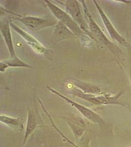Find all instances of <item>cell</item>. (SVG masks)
<instances>
[{"label": "cell", "instance_id": "6da1fadb", "mask_svg": "<svg viewBox=\"0 0 131 147\" xmlns=\"http://www.w3.org/2000/svg\"><path fill=\"white\" fill-rule=\"evenodd\" d=\"M44 1L55 17L69 28L75 35H80L82 34L83 31L81 28L66 12L64 11L49 1L46 0Z\"/></svg>", "mask_w": 131, "mask_h": 147}, {"label": "cell", "instance_id": "7a4b0ae2", "mask_svg": "<svg viewBox=\"0 0 131 147\" xmlns=\"http://www.w3.org/2000/svg\"><path fill=\"white\" fill-rule=\"evenodd\" d=\"M17 16L14 18L23 24L30 30L36 32L43 28L56 25V21L51 19H43L31 16H21L14 14Z\"/></svg>", "mask_w": 131, "mask_h": 147}, {"label": "cell", "instance_id": "3957f363", "mask_svg": "<svg viewBox=\"0 0 131 147\" xmlns=\"http://www.w3.org/2000/svg\"><path fill=\"white\" fill-rule=\"evenodd\" d=\"M47 88L53 93L55 94L56 95L59 96V97L64 99V100H66V102H68V104L75 107L78 110H79V111L84 116L86 117V118H87L88 120L90 121L91 122H93L94 123L99 124V125H103V124H105L104 120L101 117V116L99 115V114L93 111V110L88 109L87 107H84V105H81V104H78L76 102L73 101L72 100H71L67 97H65L64 96L62 95L61 94L59 93V92L55 90L54 89L51 88L50 87L48 86Z\"/></svg>", "mask_w": 131, "mask_h": 147}, {"label": "cell", "instance_id": "277c9868", "mask_svg": "<svg viewBox=\"0 0 131 147\" xmlns=\"http://www.w3.org/2000/svg\"><path fill=\"white\" fill-rule=\"evenodd\" d=\"M66 12L75 21L76 23L80 26L83 32L93 38L92 34L90 32L87 30V25L82 16V13L81 11L80 7L77 1L76 0H69L66 1Z\"/></svg>", "mask_w": 131, "mask_h": 147}, {"label": "cell", "instance_id": "5b68a950", "mask_svg": "<svg viewBox=\"0 0 131 147\" xmlns=\"http://www.w3.org/2000/svg\"><path fill=\"white\" fill-rule=\"evenodd\" d=\"M73 94L81 99L90 102L92 104L99 105H108V104H118L121 105L118 102V99L121 95V94H118L117 95L113 97H109L107 96H98L96 97L92 94L84 93L82 91L78 88H74L72 91Z\"/></svg>", "mask_w": 131, "mask_h": 147}, {"label": "cell", "instance_id": "8992f818", "mask_svg": "<svg viewBox=\"0 0 131 147\" xmlns=\"http://www.w3.org/2000/svg\"><path fill=\"white\" fill-rule=\"evenodd\" d=\"M9 23L10 27H11L15 32H17L19 35H20L26 40V41L32 47L34 50L38 53L47 54L48 55H49V50H47L43 46H42V44H41V43L38 42V40L34 38V37L27 33L26 32L23 31L21 28H19L18 27H17V25L12 23L11 21H10Z\"/></svg>", "mask_w": 131, "mask_h": 147}, {"label": "cell", "instance_id": "52a82bcc", "mask_svg": "<svg viewBox=\"0 0 131 147\" xmlns=\"http://www.w3.org/2000/svg\"><path fill=\"white\" fill-rule=\"evenodd\" d=\"M82 6H83V9L84 10V14L86 15V18L88 21L87 22L88 23V25H89L88 26L90 30L91 34L92 35L93 34H94V35L96 37H97L101 42L104 43L106 45H109V44H111V42H109L108 39L106 38V37L101 31L100 28H99V27L94 21L93 17L91 16V15L89 13V11L88 10L84 1H82Z\"/></svg>", "mask_w": 131, "mask_h": 147}, {"label": "cell", "instance_id": "ba28073f", "mask_svg": "<svg viewBox=\"0 0 131 147\" xmlns=\"http://www.w3.org/2000/svg\"><path fill=\"white\" fill-rule=\"evenodd\" d=\"M75 35L64 24L59 21L55 25L51 38V43H57L62 40L74 37Z\"/></svg>", "mask_w": 131, "mask_h": 147}, {"label": "cell", "instance_id": "9c48e42d", "mask_svg": "<svg viewBox=\"0 0 131 147\" xmlns=\"http://www.w3.org/2000/svg\"><path fill=\"white\" fill-rule=\"evenodd\" d=\"M10 23L5 20L4 22L1 21L0 24V30L7 45L9 53L10 54V59L15 58L16 57L14 44L12 40L11 34L10 32Z\"/></svg>", "mask_w": 131, "mask_h": 147}, {"label": "cell", "instance_id": "30bf717a", "mask_svg": "<svg viewBox=\"0 0 131 147\" xmlns=\"http://www.w3.org/2000/svg\"><path fill=\"white\" fill-rule=\"evenodd\" d=\"M94 3L96 5V7L98 11H99V13L101 15V18L102 19L103 22L104 23L105 25L106 26V28L107 29L111 37V38L114 40H116L117 42H120V43H123L125 42V40L122 37L120 36V34H118L115 28L113 27V25L111 24L109 19L108 18L107 16H106L104 11L100 7L99 4L96 1H93Z\"/></svg>", "mask_w": 131, "mask_h": 147}, {"label": "cell", "instance_id": "8fae6325", "mask_svg": "<svg viewBox=\"0 0 131 147\" xmlns=\"http://www.w3.org/2000/svg\"><path fill=\"white\" fill-rule=\"evenodd\" d=\"M66 121L76 138L83 135L86 129V123L83 119L73 117L67 119Z\"/></svg>", "mask_w": 131, "mask_h": 147}, {"label": "cell", "instance_id": "7c38bea8", "mask_svg": "<svg viewBox=\"0 0 131 147\" xmlns=\"http://www.w3.org/2000/svg\"><path fill=\"white\" fill-rule=\"evenodd\" d=\"M37 125V120L33 110L28 109V119L23 145L25 144L27 139L32 134Z\"/></svg>", "mask_w": 131, "mask_h": 147}, {"label": "cell", "instance_id": "4fadbf2b", "mask_svg": "<svg viewBox=\"0 0 131 147\" xmlns=\"http://www.w3.org/2000/svg\"><path fill=\"white\" fill-rule=\"evenodd\" d=\"M0 67L1 72H5V70L9 67H25L30 68H32L31 66L25 62H23L17 57L13 59L10 58L8 60L1 61Z\"/></svg>", "mask_w": 131, "mask_h": 147}, {"label": "cell", "instance_id": "5bb4252c", "mask_svg": "<svg viewBox=\"0 0 131 147\" xmlns=\"http://www.w3.org/2000/svg\"><path fill=\"white\" fill-rule=\"evenodd\" d=\"M75 83L73 82L74 85L80 88L84 93L92 94H102V91L98 87L95 86L88 84L87 83L82 82L80 80H75Z\"/></svg>", "mask_w": 131, "mask_h": 147}, {"label": "cell", "instance_id": "9a60e30c", "mask_svg": "<svg viewBox=\"0 0 131 147\" xmlns=\"http://www.w3.org/2000/svg\"><path fill=\"white\" fill-rule=\"evenodd\" d=\"M1 122L11 127H17L21 129H23V125L22 124V119L20 118H15L9 117L7 115H2L0 116Z\"/></svg>", "mask_w": 131, "mask_h": 147}, {"label": "cell", "instance_id": "2e32d148", "mask_svg": "<svg viewBox=\"0 0 131 147\" xmlns=\"http://www.w3.org/2000/svg\"></svg>", "mask_w": 131, "mask_h": 147}]
</instances>
